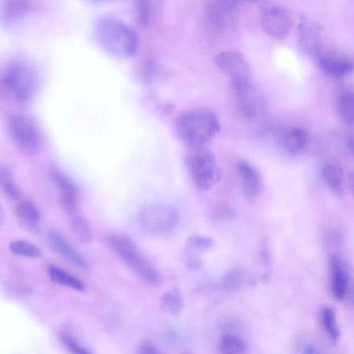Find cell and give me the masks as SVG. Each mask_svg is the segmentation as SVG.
Segmentation results:
<instances>
[{
  "mask_svg": "<svg viewBox=\"0 0 354 354\" xmlns=\"http://www.w3.org/2000/svg\"><path fill=\"white\" fill-rule=\"evenodd\" d=\"M59 339L70 354H92L86 346L70 334L62 333L59 335Z\"/></svg>",
  "mask_w": 354,
  "mask_h": 354,
  "instance_id": "obj_30",
  "label": "cell"
},
{
  "mask_svg": "<svg viewBox=\"0 0 354 354\" xmlns=\"http://www.w3.org/2000/svg\"><path fill=\"white\" fill-rule=\"evenodd\" d=\"M259 15L261 27L270 37L283 39L288 35L292 19L284 7L275 3H265L260 7Z\"/></svg>",
  "mask_w": 354,
  "mask_h": 354,
  "instance_id": "obj_9",
  "label": "cell"
},
{
  "mask_svg": "<svg viewBox=\"0 0 354 354\" xmlns=\"http://www.w3.org/2000/svg\"><path fill=\"white\" fill-rule=\"evenodd\" d=\"M0 184L3 194L10 201H16L19 197V191L15 185L12 172L4 166L0 168Z\"/></svg>",
  "mask_w": 354,
  "mask_h": 354,
  "instance_id": "obj_28",
  "label": "cell"
},
{
  "mask_svg": "<svg viewBox=\"0 0 354 354\" xmlns=\"http://www.w3.org/2000/svg\"><path fill=\"white\" fill-rule=\"evenodd\" d=\"M161 309L166 313L176 316L184 308V298L178 288H172L165 292L160 298Z\"/></svg>",
  "mask_w": 354,
  "mask_h": 354,
  "instance_id": "obj_21",
  "label": "cell"
},
{
  "mask_svg": "<svg viewBox=\"0 0 354 354\" xmlns=\"http://www.w3.org/2000/svg\"><path fill=\"white\" fill-rule=\"evenodd\" d=\"M321 325L333 343H336L339 337V329L337 324L335 310L328 306L323 308L319 314Z\"/></svg>",
  "mask_w": 354,
  "mask_h": 354,
  "instance_id": "obj_23",
  "label": "cell"
},
{
  "mask_svg": "<svg viewBox=\"0 0 354 354\" xmlns=\"http://www.w3.org/2000/svg\"><path fill=\"white\" fill-rule=\"evenodd\" d=\"M8 127L12 140L24 151L32 153L39 149L41 134L30 117L24 113H15L10 117Z\"/></svg>",
  "mask_w": 354,
  "mask_h": 354,
  "instance_id": "obj_8",
  "label": "cell"
},
{
  "mask_svg": "<svg viewBox=\"0 0 354 354\" xmlns=\"http://www.w3.org/2000/svg\"><path fill=\"white\" fill-rule=\"evenodd\" d=\"M70 225L75 238L82 243L92 240L93 232L88 221L79 213L68 216Z\"/></svg>",
  "mask_w": 354,
  "mask_h": 354,
  "instance_id": "obj_25",
  "label": "cell"
},
{
  "mask_svg": "<svg viewBox=\"0 0 354 354\" xmlns=\"http://www.w3.org/2000/svg\"><path fill=\"white\" fill-rule=\"evenodd\" d=\"M185 161L198 190L207 191L220 180L221 171L216 158L207 146L188 147Z\"/></svg>",
  "mask_w": 354,
  "mask_h": 354,
  "instance_id": "obj_4",
  "label": "cell"
},
{
  "mask_svg": "<svg viewBox=\"0 0 354 354\" xmlns=\"http://www.w3.org/2000/svg\"><path fill=\"white\" fill-rule=\"evenodd\" d=\"M46 272L49 279L55 283L78 292L85 290V285L80 279L57 266L49 265Z\"/></svg>",
  "mask_w": 354,
  "mask_h": 354,
  "instance_id": "obj_20",
  "label": "cell"
},
{
  "mask_svg": "<svg viewBox=\"0 0 354 354\" xmlns=\"http://www.w3.org/2000/svg\"><path fill=\"white\" fill-rule=\"evenodd\" d=\"M152 6L149 1H139L136 5V17L139 22L143 25L147 24L151 19Z\"/></svg>",
  "mask_w": 354,
  "mask_h": 354,
  "instance_id": "obj_32",
  "label": "cell"
},
{
  "mask_svg": "<svg viewBox=\"0 0 354 354\" xmlns=\"http://www.w3.org/2000/svg\"><path fill=\"white\" fill-rule=\"evenodd\" d=\"M230 84L242 116L248 120L262 116L266 108L265 99L252 80L233 79L230 80Z\"/></svg>",
  "mask_w": 354,
  "mask_h": 354,
  "instance_id": "obj_6",
  "label": "cell"
},
{
  "mask_svg": "<svg viewBox=\"0 0 354 354\" xmlns=\"http://www.w3.org/2000/svg\"><path fill=\"white\" fill-rule=\"evenodd\" d=\"M330 292L335 299L342 300L346 297L348 288V272L344 261L337 255L330 258Z\"/></svg>",
  "mask_w": 354,
  "mask_h": 354,
  "instance_id": "obj_15",
  "label": "cell"
},
{
  "mask_svg": "<svg viewBox=\"0 0 354 354\" xmlns=\"http://www.w3.org/2000/svg\"><path fill=\"white\" fill-rule=\"evenodd\" d=\"M318 64L328 75L342 77L354 71V62L348 57L319 55Z\"/></svg>",
  "mask_w": 354,
  "mask_h": 354,
  "instance_id": "obj_18",
  "label": "cell"
},
{
  "mask_svg": "<svg viewBox=\"0 0 354 354\" xmlns=\"http://www.w3.org/2000/svg\"><path fill=\"white\" fill-rule=\"evenodd\" d=\"M95 32L100 44L110 53L127 57L138 48L136 32L125 22L115 17H104L97 23Z\"/></svg>",
  "mask_w": 354,
  "mask_h": 354,
  "instance_id": "obj_2",
  "label": "cell"
},
{
  "mask_svg": "<svg viewBox=\"0 0 354 354\" xmlns=\"http://www.w3.org/2000/svg\"><path fill=\"white\" fill-rule=\"evenodd\" d=\"M26 4L24 1H8L3 6V12L8 17H16L26 9Z\"/></svg>",
  "mask_w": 354,
  "mask_h": 354,
  "instance_id": "obj_33",
  "label": "cell"
},
{
  "mask_svg": "<svg viewBox=\"0 0 354 354\" xmlns=\"http://www.w3.org/2000/svg\"><path fill=\"white\" fill-rule=\"evenodd\" d=\"M216 113L205 108H195L180 113L175 121V131L188 147L206 146L220 132Z\"/></svg>",
  "mask_w": 354,
  "mask_h": 354,
  "instance_id": "obj_1",
  "label": "cell"
},
{
  "mask_svg": "<svg viewBox=\"0 0 354 354\" xmlns=\"http://www.w3.org/2000/svg\"><path fill=\"white\" fill-rule=\"evenodd\" d=\"M216 66L233 79H252L250 67L245 58L235 51H224L214 58Z\"/></svg>",
  "mask_w": 354,
  "mask_h": 354,
  "instance_id": "obj_13",
  "label": "cell"
},
{
  "mask_svg": "<svg viewBox=\"0 0 354 354\" xmlns=\"http://www.w3.org/2000/svg\"><path fill=\"white\" fill-rule=\"evenodd\" d=\"M348 185L351 193L354 196V170L352 171L348 175Z\"/></svg>",
  "mask_w": 354,
  "mask_h": 354,
  "instance_id": "obj_37",
  "label": "cell"
},
{
  "mask_svg": "<svg viewBox=\"0 0 354 354\" xmlns=\"http://www.w3.org/2000/svg\"><path fill=\"white\" fill-rule=\"evenodd\" d=\"M321 176L325 184L331 189L337 191L342 186L344 175L342 169L333 164L325 165L321 171Z\"/></svg>",
  "mask_w": 354,
  "mask_h": 354,
  "instance_id": "obj_26",
  "label": "cell"
},
{
  "mask_svg": "<svg viewBox=\"0 0 354 354\" xmlns=\"http://www.w3.org/2000/svg\"><path fill=\"white\" fill-rule=\"evenodd\" d=\"M346 145L349 151L354 154V133L349 134L346 139Z\"/></svg>",
  "mask_w": 354,
  "mask_h": 354,
  "instance_id": "obj_35",
  "label": "cell"
},
{
  "mask_svg": "<svg viewBox=\"0 0 354 354\" xmlns=\"http://www.w3.org/2000/svg\"><path fill=\"white\" fill-rule=\"evenodd\" d=\"M297 48L306 56L319 55L321 50V34L319 27L310 20L303 18L297 27Z\"/></svg>",
  "mask_w": 354,
  "mask_h": 354,
  "instance_id": "obj_11",
  "label": "cell"
},
{
  "mask_svg": "<svg viewBox=\"0 0 354 354\" xmlns=\"http://www.w3.org/2000/svg\"><path fill=\"white\" fill-rule=\"evenodd\" d=\"M180 216L174 206L166 203H151L138 212L136 221L144 232L153 235H165L175 230L179 225Z\"/></svg>",
  "mask_w": 354,
  "mask_h": 354,
  "instance_id": "obj_5",
  "label": "cell"
},
{
  "mask_svg": "<svg viewBox=\"0 0 354 354\" xmlns=\"http://www.w3.org/2000/svg\"><path fill=\"white\" fill-rule=\"evenodd\" d=\"M337 110L340 119L346 124L354 126V92L345 90L337 100Z\"/></svg>",
  "mask_w": 354,
  "mask_h": 354,
  "instance_id": "obj_22",
  "label": "cell"
},
{
  "mask_svg": "<svg viewBox=\"0 0 354 354\" xmlns=\"http://www.w3.org/2000/svg\"><path fill=\"white\" fill-rule=\"evenodd\" d=\"M246 347L244 341L232 334L221 336L218 344V354H245Z\"/></svg>",
  "mask_w": 354,
  "mask_h": 354,
  "instance_id": "obj_24",
  "label": "cell"
},
{
  "mask_svg": "<svg viewBox=\"0 0 354 354\" xmlns=\"http://www.w3.org/2000/svg\"><path fill=\"white\" fill-rule=\"evenodd\" d=\"M50 174L67 215L69 216L79 213L80 194L75 183L56 167L52 168Z\"/></svg>",
  "mask_w": 354,
  "mask_h": 354,
  "instance_id": "obj_10",
  "label": "cell"
},
{
  "mask_svg": "<svg viewBox=\"0 0 354 354\" xmlns=\"http://www.w3.org/2000/svg\"><path fill=\"white\" fill-rule=\"evenodd\" d=\"M10 251L18 256L30 259H37L41 256V252L35 245L23 240H15L9 244Z\"/></svg>",
  "mask_w": 354,
  "mask_h": 354,
  "instance_id": "obj_29",
  "label": "cell"
},
{
  "mask_svg": "<svg viewBox=\"0 0 354 354\" xmlns=\"http://www.w3.org/2000/svg\"><path fill=\"white\" fill-rule=\"evenodd\" d=\"M303 353L304 354H316V350L313 346H312L310 345H308V346H306L305 348H304Z\"/></svg>",
  "mask_w": 354,
  "mask_h": 354,
  "instance_id": "obj_38",
  "label": "cell"
},
{
  "mask_svg": "<svg viewBox=\"0 0 354 354\" xmlns=\"http://www.w3.org/2000/svg\"><path fill=\"white\" fill-rule=\"evenodd\" d=\"M5 89L17 100L24 102L33 94L36 78L31 68L20 62L10 63L1 79Z\"/></svg>",
  "mask_w": 354,
  "mask_h": 354,
  "instance_id": "obj_7",
  "label": "cell"
},
{
  "mask_svg": "<svg viewBox=\"0 0 354 354\" xmlns=\"http://www.w3.org/2000/svg\"><path fill=\"white\" fill-rule=\"evenodd\" d=\"M137 354H162V352L151 342L141 343L137 351Z\"/></svg>",
  "mask_w": 354,
  "mask_h": 354,
  "instance_id": "obj_34",
  "label": "cell"
},
{
  "mask_svg": "<svg viewBox=\"0 0 354 354\" xmlns=\"http://www.w3.org/2000/svg\"><path fill=\"white\" fill-rule=\"evenodd\" d=\"M15 214L26 227L35 230L40 223L41 216L39 209L34 203L28 200H21L15 206Z\"/></svg>",
  "mask_w": 354,
  "mask_h": 354,
  "instance_id": "obj_19",
  "label": "cell"
},
{
  "mask_svg": "<svg viewBox=\"0 0 354 354\" xmlns=\"http://www.w3.org/2000/svg\"><path fill=\"white\" fill-rule=\"evenodd\" d=\"M213 245L212 239L202 235H191L187 242V246L189 250H207Z\"/></svg>",
  "mask_w": 354,
  "mask_h": 354,
  "instance_id": "obj_31",
  "label": "cell"
},
{
  "mask_svg": "<svg viewBox=\"0 0 354 354\" xmlns=\"http://www.w3.org/2000/svg\"><path fill=\"white\" fill-rule=\"evenodd\" d=\"M107 243L113 253L140 279L152 286L160 283L159 272L131 239L122 234L113 233L109 235Z\"/></svg>",
  "mask_w": 354,
  "mask_h": 354,
  "instance_id": "obj_3",
  "label": "cell"
},
{
  "mask_svg": "<svg viewBox=\"0 0 354 354\" xmlns=\"http://www.w3.org/2000/svg\"><path fill=\"white\" fill-rule=\"evenodd\" d=\"M281 147L290 154L301 152L307 145L306 131L299 127L291 126L281 129L277 135Z\"/></svg>",
  "mask_w": 354,
  "mask_h": 354,
  "instance_id": "obj_17",
  "label": "cell"
},
{
  "mask_svg": "<svg viewBox=\"0 0 354 354\" xmlns=\"http://www.w3.org/2000/svg\"><path fill=\"white\" fill-rule=\"evenodd\" d=\"M46 239L50 248L66 261L82 269L87 268L84 257L62 234L51 231L48 233Z\"/></svg>",
  "mask_w": 354,
  "mask_h": 354,
  "instance_id": "obj_14",
  "label": "cell"
},
{
  "mask_svg": "<svg viewBox=\"0 0 354 354\" xmlns=\"http://www.w3.org/2000/svg\"><path fill=\"white\" fill-rule=\"evenodd\" d=\"M236 171L244 196L248 199L255 198L261 189V178L259 171L245 160L237 163Z\"/></svg>",
  "mask_w": 354,
  "mask_h": 354,
  "instance_id": "obj_16",
  "label": "cell"
},
{
  "mask_svg": "<svg viewBox=\"0 0 354 354\" xmlns=\"http://www.w3.org/2000/svg\"><path fill=\"white\" fill-rule=\"evenodd\" d=\"M348 297L349 302L354 306V282L349 286L346 297Z\"/></svg>",
  "mask_w": 354,
  "mask_h": 354,
  "instance_id": "obj_36",
  "label": "cell"
},
{
  "mask_svg": "<svg viewBox=\"0 0 354 354\" xmlns=\"http://www.w3.org/2000/svg\"><path fill=\"white\" fill-rule=\"evenodd\" d=\"M239 4L234 1H210L205 10L207 23L215 30L225 28L236 15Z\"/></svg>",
  "mask_w": 354,
  "mask_h": 354,
  "instance_id": "obj_12",
  "label": "cell"
},
{
  "mask_svg": "<svg viewBox=\"0 0 354 354\" xmlns=\"http://www.w3.org/2000/svg\"><path fill=\"white\" fill-rule=\"evenodd\" d=\"M243 270L236 267L225 272L221 279V288L227 292H234L240 289L244 283Z\"/></svg>",
  "mask_w": 354,
  "mask_h": 354,
  "instance_id": "obj_27",
  "label": "cell"
}]
</instances>
